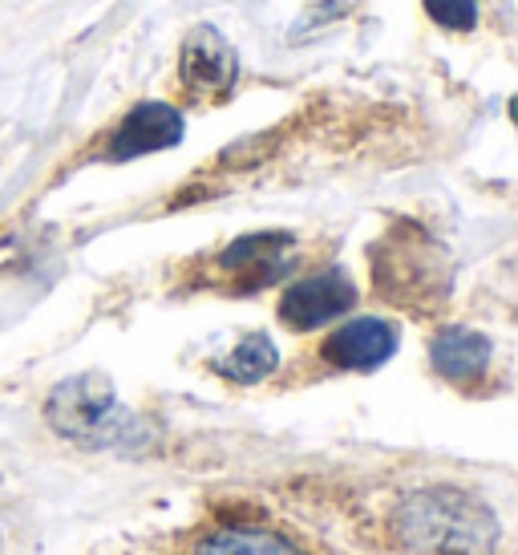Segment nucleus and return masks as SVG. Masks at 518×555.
<instances>
[{
	"instance_id": "nucleus-5",
	"label": "nucleus",
	"mask_w": 518,
	"mask_h": 555,
	"mask_svg": "<svg viewBox=\"0 0 518 555\" xmlns=\"http://www.w3.org/2000/svg\"><path fill=\"white\" fill-rule=\"evenodd\" d=\"M292 260H296V240L288 232H256L223 247L219 268L235 280V293H256L288 276Z\"/></svg>"
},
{
	"instance_id": "nucleus-8",
	"label": "nucleus",
	"mask_w": 518,
	"mask_h": 555,
	"mask_svg": "<svg viewBox=\"0 0 518 555\" xmlns=\"http://www.w3.org/2000/svg\"><path fill=\"white\" fill-rule=\"evenodd\" d=\"M179 78L191 93H231L239 78L235 46L215 25H195L179 53Z\"/></svg>"
},
{
	"instance_id": "nucleus-4",
	"label": "nucleus",
	"mask_w": 518,
	"mask_h": 555,
	"mask_svg": "<svg viewBox=\"0 0 518 555\" xmlns=\"http://www.w3.org/2000/svg\"><path fill=\"white\" fill-rule=\"evenodd\" d=\"M352 309H357V284L336 268L296 280L280 296V321L292 333L324 328V324H333L336 317H345Z\"/></svg>"
},
{
	"instance_id": "nucleus-2",
	"label": "nucleus",
	"mask_w": 518,
	"mask_h": 555,
	"mask_svg": "<svg viewBox=\"0 0 518 555\" xmlns=\"http://www.w3.org/2000/svg\"><path fill=\"white\" fill-rule=\"evenodd\" d=\"M46 422L86 450H134L151 442V426L118 401L106 373H77L46 398Z\"/></svg>"
},
{
	"instance_id": "nucleus-10",
	"label": "nucleus",
	"mask_w": 518,
	"mask_h": 555,
	"mask_svg": "<svg viewBox=\"0 0 518 555\" xmlns=\"http://www.w3.org/2000/svg\"><path fill=\"white\" fill-rule=\"evenodd\" d=\"M195 555H308L300 543L259 524H228L215 527L211 535L195 543Z\"/></svg>"
},
{
	"instance_id": "nucleus-1",
	"label": "nucleus",
	"mask_w": 518,
	"mask_h": 555,
	"mask_svg": "<svg viewBox=\"0 0 518 555\" xmlns=\"http://www.w3.org/2000/svg\"><path fill=\"white\" fill-rule=\"evenodd\" d=\"M389 535L401 555H498L503 547L494 511L457 487L405 494L389 515Z\"/></svg>"
},
{
	"instance_id": "nucleus-6",
	"label": "nucleus",
	"mask_w": 518,
	"mask_h": 555,
	"mask_svg": "<svg viewBox=\"0 0 518 555\" xmlns=\"http://www.w3.org/2000/svg\"><path fill=\"white\" fill-rule=\"evenodd\" d=\"M397 345H401V328L385 317H357L345 321L333 337H324L321 357L333 370L345 373H373L385 361H393Z\"/></svg>"
},
{
	"instance_id": "nucleus-3",
	"label": "nucleus",
	"mask_w": 518,
	"mask_h": 555,
	"mask_svg": "<svg viewBox=\"0 0 518 555\" xmlns=\"http://www.w3.org/2000/svg\"><path fill=\"white\" fill-rule=\"evenodd\" d=\"M373 280L377 293L393 305H405L413 312H429L450 296L454 272L445 260L442 244H433L426 232L401 223L377 251H373Z\"/></svg>"
},
{
	"instance_id": "nucleus-9",
	"label": "nucleus",
	"mask_w": 518,
	"mask_h": 555,
	"mask_svg": "<svg viewBox=\"0 0 518 555\" xmlns=\"http://www.w3.org/2000/svg\"><path fill=\"white\" fill-rule=\"evenodd\" d=\"M490 357H494L490 337L466 324H450L429 340V365L445 382H478L490 370Z\"/></svg>"
},
{
	"instance_id": "nucleus-7",
	"label": "nucleus",
	"mask_w": 518,
	"mask_h": 555,
	"mask_svg": "<svg viewBox=\"0 0 518 555\" xmlns=\"http://www.w3.org/2000/svg\"><path fill=\"white\" fill-rule=\"evenodd\" d=\"M183 130L186 122L174 106H167V102H138L122 122H118V130L109 134L106 158L109 163H126V158L170 151V146L183 142Z\"/></svg>"
},
{
	"instance_id": "nucleus-11",
	"label": "nucleus",
	"mask_w": 518,
	"mask_h": 555,
	"mask_svg": "<svg viewBox=\"0 0 518 555\" xmlns=\"http://www.w3.org/2000/svg\"><path fill=\"white\" fill-rule=\"evenodd\" d=\"M275 365H280L275 340L256 333V337L239 340V345L219 361V373H223L228 382H235V386H256V382H263V377H272Z\"/></svg>"
},
{
	"instance_id": "nucleus-12",
	"label": "nucleus",
	"mask_w": 518,
	"mask_h": 555,
	"mask_svg": "<svg viewBox=\"0 0 518 555\" xmlns=\"http://www.w3.org/2000/svg\"><path fill=\"white\" fill-rule=\"evenodd\" d=\"M426 13L433 25L450 33H466L478 25V0H426Z\"/></svg>"
}]
</instances>
